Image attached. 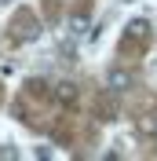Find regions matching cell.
<instances>
[{"label":"cell","instance_id":"cell-1","mask_svg":"<svg viewBox=\"0 0 157 161\" xmlns=\"http://www.w3.org/2000/svg\"><path fill=\"white\" fill-rule=\"evenodd\" d=\"M106 88L113 92V95H124V92L135 88V77H132V70H124V66H113V70H106Z\"/></svg>","mask_w":157,"mask_h":161},{"label":"cell","instance_id":"cell-2","mask_svg":"<svg viewBox=\"0 0 157 161\" xmlns=\"http://www.w3.org/2000/svg\"><path fill=\"white\" fill-rule=\"evenodd\" d=\"M55 99H59V106H73L77 103V84L73 80H59L55 84Z\"/></svg>","mask_w":157,"mask_h":161},{"label":"cell","instance_id":"cell-3","mask_svg":"<svg viewBox=\"0 0 157 161\" xmlns=\"http://www.w3.org/2000/svg\"><path fill=\"white\" fill-rule=\"evenodd\" d=\"M128 37H132V40H146L150 37V22L146 19H132V22H128Z\"/></svg>","mask_w":157,"mask_h":161},{"label":"cell","instance_id":"cell-4","mask_svg":"<svg viewBox=\"0 0 157 161\" xmlns=\"http://www.w3.org/2000/svg\"><path fill=\"white\" fill-rule=\"evenodd\" d=\"M84 30H88V15H69V33L84 37Z\"/></svg>","mask_w":157,"mask_h":161},{"label":"cell","instance_id":"cell-5","mask_svg":"<svg viewBox=\"0 0 157 161\" xmlns=\"http://www.w3.org/2000/svg\"><path fill=\"white\" fill-rule=\"evenodd\" d=\"M139 128L146 132V136H154V132H157V117H143V121H139Z\"/></svg>","mask_w":157,"mask_h":161},{"label":"cell","instance_id":"cell-6","mask_svg":"<svg viewBox=\"0 0 157 161\" xmlns=\"http://www.w3.org/2000/svg\"><path fill=\"white\" fill-rule=\"evenodd\" d=\"M154 139H157V132H154Z\"/></svg>","mask_w":157,"mask_h":161}]
</instances>
